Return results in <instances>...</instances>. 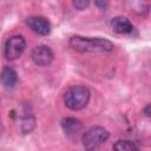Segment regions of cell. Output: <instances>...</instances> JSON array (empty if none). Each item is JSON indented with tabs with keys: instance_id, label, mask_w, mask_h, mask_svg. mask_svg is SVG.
I'll return each mask as SVG.
<instances>
[{
	"instance_id": "obj_11",
	"label": "cell",
	"mask_w": 151,
	"mask_h": 151,
	"mask_svg": "<svg viewBox=\"0 0 151 151\" xmlns=\"http://www.w3.org/2000/svg\"><path fill=\"white\" fill-rule=\"evenodd\" d=\"M34 125H35V119L34 117L32 116H25L21 120V131L24 133H29L33 129H34Z\"/></svg>"
},
{
	"instance_id": "obj_13",
	"label": "cell",
	"mask_w": 151,
	"mask_h": 151,
	"mask_svg": "<svg viewBox=\"0 0 151 151\" xmlns=\"http://www.w3.org/2000/svg\"><path fill=\"white\" fill-rule=\"evenodd\" d=\"M94 4H96V6L100 7L101 9H105L107 7V2H104V1H96Z\"/></svg>"
},
{
	"instance_id": "obj_9",
	"label": "cell",
	"mask_w": 151,
	"mask_h": 151,
	"mask_svg": "<svg viewBox=\"0 0 151 151\" xmlns=\"http://www.w3.org/2000/svg\"><path fill=\"white\" fill-rule=\"evenodd\" d=\"M0 80H1V83L5 87H8V88L14 87L17 81H18L17 71L11 66L4 67L2 71H1V74H0Z\"/></svg>"
},
{
	"instance_id": "obj_5",
	"label": "cell",
	"mask_w": 151,
	"mask_h": 151,
	"mask_svg": "<svg viewBox=\"0 0 151 151\" xmlns=\"http://www.w3.org/2000/svg\"><path fill=\"white\" fill-rule=\"evenodd\" d=\"M31 58H32L33 63L38 66H48L53 61L54 54H53V51L48 46L39 45L33 48Z\"/></svg>"
},
{
	"instance_id": "obj_6",
	"label": "cell",
	"mask_w": 151,
	"mask_h": 151,
	"mask_svg": "<svg viewBox=\"0 0 151 151\" xmlns=\"http://www.w3.org/2000/svg\"><path fill=\"white\" fill-rule=\"evenodd\" d=\"M27 26L40 35H48L51 32V22L47 18L40 17V15H32L26 19Z\"/></svg>"
},
{
	"instance_id": "obj_7",
	"label": "cell",
	"mask_w": 151,
	"mask_h": 151,
	"mask_svg": "<svg viewBox=\"0 0 151 151\" xmlns=\"http://www.w3.org/2000/svg\"><path fill=\"white\" fill-rule=\"evenodd\" d=\"M111 27L116 33L119 34H127L133 29V25L125 17H114L111 20Z\"/></svg>"
},
{
	"instance_id": "obj_3",
	"label": "cell",
	"mask_w": 151,
	"mask_h": 151,
	"mask_svg": "<svg viewBox=\"0 0 151 151\" xmlns=\"http://www.w3.org/2000/svg\"><path fill=\"white\" fill-rule=\"evenodd\" d=\"M110 133L101 126H92L83 134V145L85 151H98L100 146L109 139Z\"/></svg>"
},
{
	"instance_id": "obj_2",
	"label": "cell",
	"mask_w": 151,
	"mask_h": 151,
	"mask_svg": "<svg viewBox=\"0 0 151 151\" xmlns=\"http://www.w3.org/2000/svg\"><path fill=\"white\" fill-rule=\"evenodd\" d=\"M90 100V90L83 85L71 86L64 94V103L66 107L72 111L84 109Z\"/></svg>"
},
{
	"instance_id": "obj_8",
	"label": "cell",
	"mask_w": 151,
	"mask_h": 151,
	"mask_svg": "<svg viewBox=\"0 0 151 151\" xmlns=\"http://www.w3.org/2000/svg\"><path fill=\"white\" fill-rule=\"evenodd\" d=\"M61 127L67 136H76L83 129V124L77 118L67 117V118H64L61 120Z\"/></svg>"
},
{
	"instance_id": "obj_1",
	"label": "cell",
	"mask_w": 151,
	"mask_h": 151,
	"mask_svg": "<svg viewBox=\"0 0 151 151\" xmlns=\"http://www.w3.org/2000/svg\"><path fill=\"white\" fill-rule=\"evenodd\" d=\"M70 46L79 52H110L113 50V44L103 38H88L73 35L68 40Z\"/></svg>"
},
{
	"instance_id": "obj_4",
	"label": "cell",
	"mask_w": 151,
	"mask_h": 151,
	"mask_svg": "<svg viewBox=\"0 0 151 151\" xmlns=\"http://www.w3.org/2000/svg\"><path fill=\"white\" fill-rule=\"evenodd\" d=\"M26 41L22 35H12L5 42V57L8 60L18 59L25 51Z\"/></svg>"
},
{
	"instance_id": "obj_12",
	"label": "cell",
	"mask_w": 151,
	"mask_h": 151,
	"mask_svg": "<svg viewBox=\"0 0 151 151\" xmlns=\"http://www.w3.org/2000/svg\"><path fill=\"white\" fill-rule=\"evenodd\" d=\"M72 4H73V6H74L78 11H83V9H85V8L90 5V2H88L87 0H76V1H73Z\"/></svg>"
},
{
	"instance_id": "obj_14",
	"label": "cell",
	"mask_w": 151,
	"mask_h": 151,
	"mask_svg": "<svg viewBox=\"0 0 151 151\" xmlns=\"http://www.w3.org/2000/svg\"><path fill=\"white\" fill-rule=\"evenodd\" d=\"M144 112H145L146 116H150V105H147V106L144 109Z\"/></svg>"
},
{
	"instance_id": "obj_10",
	"label": "cell",
	"mask_w": 151,
	"mask_h": 151,
	"mask_svg": "<svg viewBox=\"0 0 151 151\" xmlns=\"http://www.w3.org/2000/svg\"><path fill=\"white\" fill-rule=\"evenodd\" d=\"M113 150L114 151H140L139 147L130 142V140H125V139H119L113 144Z\"/></svg>"
}]
</instances>
